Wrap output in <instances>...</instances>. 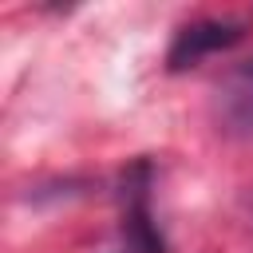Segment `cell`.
Instances as JSON below:
<instances>
[{
	"label": "cell",
	"instance_id": "obj_1",
	"mask_svg": "<svg viewBox=\"0 0 253 253\" xmlns=\"http://www.w3.org/2000/svg\"><path fill=\"white\" fill-rule=\"evenodd\" d=\"M241 36H245L241 20H198V24H186L170 43L166 63H170V71H186V67L202 63L206 55L233 47Z\"/></svg>",
	"mask_w": 253,
	"mask_h": 253
},
{
	"label": "cell",
	"instance_id": "obj_2",
	"mask_svg": "<svg viewBox=\"0 0 253 253\" xmlns=\"http://www.w3.org/2000/svg\"><path fill=\"white\" fill-rule=\"evenodd\" d=\"M217 103H221L225 130L241 134V138H253V59H245L241 67L229 71L225 87L217 91Z\"/></svg>",
	"mask_w": 253,
	"mask_h": 253
}]
</instances>
